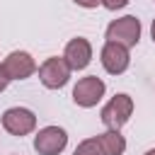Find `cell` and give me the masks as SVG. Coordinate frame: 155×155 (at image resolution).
I'll return each mask as SVG.
<instances>
[{"mask_svg":"<svg viewBox=\"0 0 155 155\" xmlns=\"http://www.w3.org/2000/svg\"><path fill=\"white\" fill-rule=\"evenodd\" d=\"M131 114H133V99H131L128 94L119 92V94H114V97L102 107L99 119H102V124H104L107 128L119 131V128L131 119Z\"/></svg>","mask_w":155,"mask_h":155,"instance_id":"cell-1","label":"cell"},{"mask_svg":"<svg viewBox=\"0 0 155 155\" xmlns=\"http://www.w3.org/2000/svg\"><path fill=\"white\" fill-rule=\"evenodd\" d=\"M107 41H116L126 48H133L140 41V19L133 15H124L119 19H111L107 27Z\"/></svg>","mask_w":155,"mask_h":155,"instance_id":"cell-2","label":"cell"},{"mask_svg":"<svg viewBox=\"0 0 155 155\" xmlns=\"http://www.w3.org/2000/svg\"><path fill=\"white\" fill-rule=\"evenodd\" d=\"M70 73L73 70H70V65L65 63L63 56H51L39 65V80L48 90H61L63 85H68Z\"/></svg>","mask_w":155,"mask_h":155,"instance_id":"cell-3","label":"cell"},{"mask_svg":"<svg viewBox=\"0 0 155 155\" xmlns=\"http://www.w3.org/2000/svg\"><path fill=\"white\" fill-rule=\"evenodd\" d=\"M104 92H107L104 80L97 75H87V78H80L78 85L73 87V102L82 109H90V107H97L102 102Z\"/></svg>","mask_w":155,"mask_h":155,"instance_id":"cell-4","label":"cell"},{"mask_svg":"<svg viewBox=\"0 0 155 155\" xmlns=\"http://www.w3.org/2000/svg\"><path fill=\"white\" fill-rule=\"evenodd\" d=\"M68 145V133L61 126H44L34 136V150L39 155H61Z\"/></svg>","mask_w":155,"mask_h":155,"instance_id":"cell-5","label":"cell"},{"mask_svg":"<svg viewBox=\"0 0 155 155\" xmlns=\"http://www.w3.org/2000/svg\"><path fill=\"white\" fill-rule=\"evenodd\" d=\"M2 128L12 136H27L36 128V116L27 107H10L2 111Z\"/></svg>","mask_w":155,"mask_h":155,"instance_id":"cell-6","label":"cell"},{"mask_svg":"<svg viewBox=\"0 0 155 155\" xmlns=\"http://www.w3.org/2000/svg\"><path fill=\"white\" fill-rule=\"evenodd\" d=\"M99 61H102V65H104V70H107L109 75H121V73H126L128 65H131L128 48L121 46V44H116V41H107V44L102 46Z\"/></svg>","mask_w":155,"mask_h":155,"instance_id":"cell-7","label":"cell"},{"mask_svg":"<svg viewBox=\"0 0 155 155\" xmlns=\"http://www.w3.org/2000/svg\"><path fill=\"white\" fill-rule=\"evenodd\" d=\"M0 68L5 70L7 80H27L34 70H36V61L31 58V53L27 51H12L2 63Z\"/></svg>","mask_w":155,"mask_h":155,"instance_id":"cell-8","label":"cell"},{"mask_svg":"<svg viewBox=\"0 0 155 155\" xmlns=\"http://www.w3.org/2000/svg\"><path fill=\"white\" fill-rule=\"evenodd\" d=\"M63 58L65 63L70 65V70H82L90 65L92 61V44L82 36H75L65 44V51H63Z\"/></svg>","mask_w":155,"mask_h":155,"instance_id":"cell-9","label":"cell"},{"mask_svg":"<svg viewBox=\"0 0 155 155\" xmlns=\"http://www.w3.org/2000/svg\"><path fill=\"white\" fill-rule=\"evenodd\" d=\"M94 145H97L99 155H124L126 153V138L119 131H111V128L94 136Z\"/></svg>","mask_w":155,"mask_h":155,"instance_id":"cell-10","label":"cell"},{"mask_svg":"<svg viewBox=\"0 0 155 155\" xmlns=\"http://www.w3.org/2000/svg\"><path fill=\"white\" fill-rule=\"evenodd\" d=\"M73 155H99V150H97V145H94V138H85V140L75 148Z\"/></svg>","mask_w":155,"mask_h":155,"instance_id":"cell-11","label":"cell"},{"mask_svg":"<svg viewBox=\"0 0 155 155\" xmlns=\"http://www.w3.org/2000/svg\"><path fill=\"white\" fill-rule=\"evenodd\" d=\"M102 5H104L107 10H111V12H114V10L126 7V5H128V0H102Z\"/></svg>","mask_w":155,"mask_h":155,"instance_id":"cell-12","label":"cell"},{"mask_svg":"<svg viewBox=\"0 0 155 155\" xmlns=\"http://www.w3.org/2000/svg\"><path fill=\"white\" fill-rule=\"evenodd\" d=\"M75 5H80V7H87V10H92V7H97V5H102V0H73Z\"/></svg>","mask_w":155,"mask_h":155,"instance_id":"cell-13","label":"cell"},{"mask_svg":"<svg viewBox=\"0 0 155 155\" xmlns=\"http://www.w3.org/2000/svg\"><path fill=\"white\" fill-rule=\"evenodd\" d=\"M7 85H10V80H7V75H5V70L0 68V92H2V90H5Z\"/></svg>","mask_w":155,"mask_h":155,"instance_id":"cell-14","label":"cell"},{"mask_svg":"<svg viewBox=\"0 0 155 155\" xmlns=\"http://www.w3.org/2000/svg\"><path fill=\"white\" fill-rule=\"evenodd\" d=\"M150 36H153V41H155V19H153V24H150Z\"/></svg>","mask_w":155,"mask_h":155,"instance_id":"cell-15","label":"cell"},{"mask_svg":"<svg viewBox=\"0 0 155 155\" xmlns=\"http://www.w3.org/2000/svg\"><path fill=\"white\" fill-rule=\"evenodd\" d=\"M145 155H155V148H150V150H148V153H145Z\"/></svg>","mask_w":155,"mask_h":155,"instance_id":"cell-16","label":"cell"}]
</instances>
